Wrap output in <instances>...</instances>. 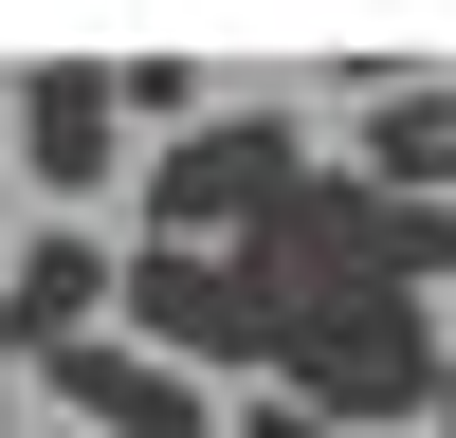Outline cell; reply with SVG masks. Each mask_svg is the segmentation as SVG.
<instances>
[{
    "label": "cell",
    "instance_id": "cell-1",
    "mask_svg": "<svg viewBox=\"0 0 456 438\" xmlns=\"http://www.w3.org/2000/svg\"><path fill=\"white\" fill-rule=\"evenodd\" d=\"M438 384H456L438 292H292L274 311V402H311V420L402 438V420H438Z\"/></svg>",
    "mask_w": 456,
    "mask_h": 438
},
{
    "label": "cell",
    "instance_id": "cell-2",
    "mask_svg": "<svg viewBox=\"0 0 456 438\" xmlns=\"http://www.w3.org/2000/svg\"><path fill=\"white\" fill-rule=\"evenodd\" d=\"M311 165H329V146L292 128V110H201L183 146H146V238H201V256H238V238H256V219H274Z\"/></svg>",
    "mask_w": 456,
    "mask_h": 438
},
{
    "label": "cell",
    "instance_id": "cell-3",
    "mask_svg": "<svg viewBox=\"0 0 456 438\" xmlns=\"http://www.w3.org/2000/svg\"><path fill=\"white\" fill-rule=\"evenodd\" d=\"M128 347H165L183 384H274V292H256V256H201V238H128Z\"/></svg>",
    "mask_w": 456,
    "mask_h": 438
},
{
    "label": "cell",
    "instance_id": "cell-4",
    "mask_svg": "<svg viewBox=\"0 0 456 438\" xmlns=\"http://www.w3.org/2000/svg\"><path fill=\"white\" fill-rule=\"evenodd\" d=\"M110 311H128V256H110L92 219H37V238L0 256V365H73Z\"/></svg>",
    "mask_w": 456,
    "mask_h": 438
},
{
    "label": "cell",
    "instance_id": "cell-5",
    "mask_svg": "<svg viewBox=\"0 0 456 438\" xmlns=\"http://www.w3.org/2000/svg\"><path fill=\"white\" fill-rule=\"evenodd\" d=\"M110 146H128L110 55H37V73H19V165H37V201H55V219H92V201H110Z\"/></svg>",
    "mask_w": 456,
    "mask_h": 438
},
{
    "label": "cell",
    "instance_id": "cell-6",
    "mask_svg": "<svg viewBox=\"0 0 456 438\" xmlns=\"http://www.w3.org/2000/svg\"><path fill=\"white\" fill-rule=\"evenodd\" d=\"M37 384H55L92 438H219V384H183V365H165V347H128V328H92V347L37 365Z\"/></svg>",
    "mask_w": 456,
    "mask_h": 438
},
{
    "label": "cell",
    "instance_id": "cell-7",
    "mask_svg": "<svg viewBox=\"0 0 456 438\" xmlns=\"http://www.w3.org/2000/svg\"><path fill=\"white\" fill-rule=\"evenodd\" d=\"M347 165L384 182V201H456V73H384L347 128Z\"/></svg>",
    "mask_w": 456,
    "mask_h": 438
},
{
    "label": "cell",
    "instance_id": "cell-8",
    "mask_svg": "<svg viewBox=\"0 0 456 438\" xmlns=\"http://www.w3.org/2000/svg\"><path fill=\"white\" fill-rule=\"evenodd\" d=\"M238 438H365V420H311V402H274V384H256V420Z\"/></svg>",
    "mask_w": 456,
    "mask_h": 438
},
{
    "label": "cell",
    "instance_id": "cell-9",
    "mask_svg": "<svg viewBox=\"0 0 456 438\" xmlns=\"http://www.w3.org/2000/svg\"><path fill=\"white\" fill-rule=\"evenodd\" d=\"M438 438H456V384H438Z\"/></svg>",
    "mask_w": 456,
    "mask_h": 438
}]
</instances>
